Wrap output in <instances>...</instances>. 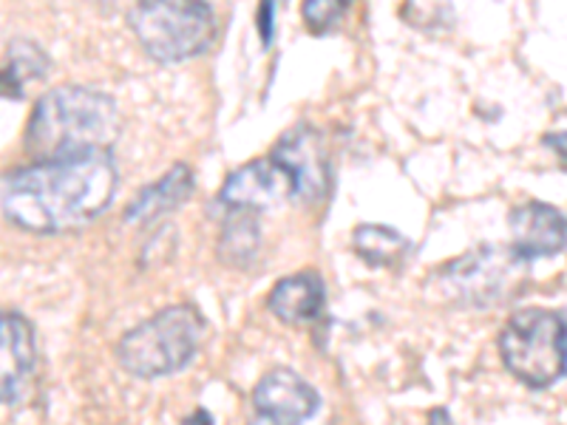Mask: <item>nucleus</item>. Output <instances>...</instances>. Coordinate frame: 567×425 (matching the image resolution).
Returning a JSON list of instances; mask_svg holds the SVG:
<instances>
[{
	"label": "nucleus",
	"mask_w": 567,
	"mask_h": 425,
	"mask_svg": "<svg viewBox=\"0 0 567 425\" xmlns=\"http://www.w3.org/2000/svg\"><path fill=\"white\" fill-rule=\"evenodd\" d=\"M202 332H205V321L199 312L187 303H179L131 329L116 346V357L125 372L136 377H165L194 361Z\"/></svg>",
	"instance_id": "20e7f679"
},
{
	"label": "nucleus",
	"mask_w": 567,
	"mask_h": 425,
	"mask_svg": "<svg viewBox=\"0 0 567 425\" xmlns=\"http://www.w3.org/2000/svg\"><path fill=\"white\" fill-rule=\"evenodd\" d=\"M499 354L505 369L525 386H554L567 372V321L539 307L516 312L499 335Z\"/></svg>",
	"instance_id": "39448f33"
},
{
	"label": "nucleus",
	"mask_w": 567,
	"mask_h": 425,
	"mask_svg": "<svg viewBox=\"0 0 567 425\" xmlns=\"http://www.w3.org/2000/svg\"><path fill=\"white\" fill-rule=\"evenodd\" d=\"M429 425H454V419L445 408H434V412L429 414Z\"/></svg>",
	"instance_id": "6ab92c4d"
},
{
	"label": "nucleus",
	"mask_w": 567,
	"mask_h": 425,
	"mask_svg": "<svg viewBox=\"0 0 567 425\" xmlns=\"http://www.w3.org/2000/svg\"><path fill=\"white\" fill-rule=\"evenodd\" d=\"M116 194L111 154L34 162L3 182L0 205L12 225L29 232H74L109 210Z\"/></svg>",
	"instance_id": "f257e3e1"
},
{
	"label": "nucleus",
	"mask_w": 567,
	"mask_h": 425,
	"mask_svg": "<svg viewBox=\"0 0 567 425\" xmlns=\"http://www.w3.org/2000/svg\"><path fill=\"white\" fill-rule=\"evenodd\" d=\"M261 247V225H258V212L252 210H230L225 219L219 239L221 261L233 267H247L256 258Z\"/></svg>",
	"instance_id": "4468645a"
},
{
	"label": "nucleus",
	"mask_w": 567,
	"mask_h": 425,
	"mask_svg": "<svg viewBox=\"0 0 567 425\" xmlns=\"http://www.w3.org/2000/svg\"><path fill=\"white\" fill-rule=\"evenodd\" d=\"M38 361L34 329L18 312H0V403H12L29 386Z\"/></svg>",
	"instance_id": "9b49d317"
},
{
	"label": "nucleus",
	"mask_w": 567,
	"mask_h": 425,
	"mask_svg": "<svg viewBox=\"0 0 567 425\" xmlns=\"http://www.w3.org/2000/svg\"><path fill=\"white\" fill-rule=\"evenodd\" d=\"M292 196V185L276 162L267 159L247 162L245 168L233 170L221 187L219 201L230 210H270Z\"/></svg>",
	"instance_id": "9d476101"
},
{
	"label": "nucleus",
	"mask_w": 567,
	"mask_h": 425,
	"mask_svg": "<svg viewBox=\"0 0 567 425\" xmlns=\"http://www.w3.org/2000/svg\"><path fill=\"white\" fill-rule=\"evenodd\" d=\"M120 131V111L109 94L80 85H60L34 105L27 128V148L38 162L109 154Z\"/></svg>",
	"instance_id": "f03ea898"
},
{
	"label": "nucleus",
	"mask_w": 567,
	"mask_h": 425,
	"mask_svg": "<svg viewBox=\"0 0 567 425\" xmlns=\"http://www.w3.org/2000/svg\"><path fill=\"white\" fill-rule=\"evenodd\" d=\"M523 265L514 252H503L499 247H480L468 256L457 258L445 267V278L465 296L468 301H491L508 287L516 276V267Z\"/></svg>",
	"instance_id": "1a4fd4ad"
},
{
	"label": "nucleus",
	"mask_w": 567,
	"mask_h": 425,
	"mask_svg": "<svg viewBox=\"0 0 567 425\" xmlns=\"http://www.w3.org/2000/svg\"><path fill=\"white\" fill-rule=\"evenodd\" d=\"M252 406H256L252 425H307L316 419L321 397L298 372L276 369L258 381Z\"/></svg>",
	"instance_id": "0eeeda50"
},
{
	"label": "nucleus",
	"mask_w": 567,
	"mask_h": 425,
	"mask_svg": "<svg viewBox=\"0 0 567 425\" xmlns=\"http://www.w3.org/2000/svg\"><path fill=\"white\" fill-rule=\"evenodd\" d=\"M267 310L284 323L301 326L321 315L323 310V281L316 272H298L276 283L267 296Z\"/></svg>",
	"instance_id": "f8f14e48"
},
{
	"label": "nucleus",
	"mask_w": 567,
	"mask_h": 425,
	"mask_svg": "<svg viewBox=\"0 0 567 425\" xmlns=\"http://www.w3.org/2000/svg\"><path fill=\"white\" fill-rule=\"evenodd\" d=\"M194 185L196 179L190 174V168L187 165H176L162 179H156L154 185L142 187L136 199L128 205V210H125V221H131V225H145V221H156L165 212H174L190 196Z\"/></svg>",
	"instance_id": "ddd939ff"
},
{
	"label": "nucleus",
	"mask_w": 567,
	"mask_h": 425,
	"mask_svg": "<svg viewBox=\"0 0 567 425\" xmlns=\"http://www.w3.org/2000/svg\"><path fill=\"white\" fill-rule=\"evenodd\" d=\"M352 250L369 267H392L409 250V241L403 232L392 230V227L361 225L352 232Z\"/></svg>",
	"instance_id": "2eb2a0df"
},
{
	"label": "nucleus",
	"mask_w": 567,
	"mask_h": 425,
	"mask_svg": "<svg viewBox=\"0 0 567 425\" xmlns=\"http://www.w3.org/2000/svg\"><path fill=\"white\" fill-rule=\"evenodd\" d=\"M511 247L523 265L550 258L567 247V219L545 201H528L511 212Z\"/></svg>",
	"instance_id": "6e6552de"
},
{
	"label": "nucleus",
	"mask_w": 567,
	"mask_h": 425,
	"mask_svg": "<svg viewBox=\"0 0 567 425\" xmlns=\"http://www.w3.org/2000/svg\"><path fill=\"white\" fill-rule=\"evenodd\" d=\"M128 20L145 54L168 65L199 58L219 32L205 0H140Z\"/></svg>",
	"instance_id": "7ed1b4c3"
},
{
	"label": "nucleus",
	"mask_w": 567,
	"mask_h": 425,
	"mask_svg": "<svg viewBox=\"0 0 567 425\" xmlns=\"http://www.w3.org/2000/svg\"><path fill=\"white\" fill-rule=\"evenodd\" d=\"M349 7H352V0H303V27L312 34L332 32L343 20V14L349 12Z\"/></svg>",
	"instance_id": "f3484780"
},
{
	"label": "nucleus",
	"mask_w": 567,
	"mask_h": 425,
	"mask_svg": "<svg viewBox=\"0 0 567 425\" xmlns=\"http://www.w3.org/2000/svg\"><path fill=\"white\" fill-rule=\"evenodd\" d=\"M45 71H49V58L43 54V49L29 40H14L9 45V69L0 74V83H7L3 94L20 97L23 85L32 80H43Z\"/></svg>",
	"instance_id": "dca6fc26"
},
{
	"label": "nucleus",
	"mask_w": 567,
	"mask_h": 425,
	"mask_svg": "<svg viewBox=\"0 0 567 425\" xmlns=\"http://www.w3.org/2000/svg\"><path fill=\"white\" fill-rule=\"evenodd\" d=\"M270 159L287 174L296 199L310 201V205L327 199L332 168H329V154L327 145H323V136L312 125L303 123L287 131L278 139Z\"/></svg>",
	"instance_id": "423d86ee"
},
{
	"label": "nucleus",
	"mask_w": 567,
	"mask_h": 425,
	"mask_svg": "<svg viewBox=\"0 0 567 425\" xmlns=\"http://www.w3.org/2000/svg\"><path fill=\"white\" fill-rule=\"evenodd\" d=\"M276 34V0H258V38L270 45Z\"/></svg>",
	"instance_id": "a211bd4d"
}]
</instances>
